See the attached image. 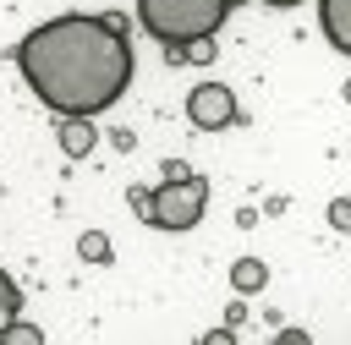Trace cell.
<instances>
[{"instance_id":"1","label":"cell","mask_w":351,"mask_h":345,"mask_svg":"<svg viewBox=\"0 0 351 345\" xmlns=\"http://www.w3.org/2000/svg\"><path fill=\"white\" fill-rule=\"evenodd\" d=\"M27 88L55 115H99L132 88V44L121 16H49L16 44Z\"/></svg>"},{"instance_id":"2","label":"cell","mask_w":351,"mask_h":345,"mask_svg":"<svg viewBox=\"0 0 351 345\" xmlns=\"http://www.w3.org/2000/svg\"><path fill=\"white\" fill-rule=\"evenodd\" d=\"M225 16H230V0H137V27L170 49L192 38H214Z\"/></svg>"},{"instance_id":"3","label":"cell","mask_w":351,"mask_h":345,"mask_svg":"<svg viewBox=\"0 0 351 345\" xmlns=\"http://www.w3.org/2000/svg\"><path fill=\"white\" fill-rule=\"evenodd\" d=\"M165 175H170L165 186H154V192H132V203L148 214V225H154V230H192V225L203 219L208 181H203V175H192V170H181V164H170Z\"/></svg>"},{"instance_id":"4","label":"cell","mask_w":351,"mask_h":345,"mask_svg":"<svg viewBox=\"0 0 351 345\" xmlns=\"http://www.w3.org/2000/svg\"><path fill=\"white\" fill-rule=\"evenodd\" d=\"M186 120H192L197 131H225V126L236 120V93H230L225 82H197V88L186 93Z\"/></svg>"},{"instance_id":"5","label":"cell","mask_w":351,"mask_h":345,"mask_svg":"<svg viewBox=\"0 0 351 345\" xmlns=\"http://www.w3.org/2000/svg\"><path fill=\"white\" fill-rule=\"evenodd\" d=\"M318 22H324V38L351 55V0H318Z\"/></svg>"},{"instance_id":"6","label":"cell","mask_w":351,"mask_h":345,"mask_svg":"<svg viewBox=\"0 0 351 345\" xmlns=\"http://www.w3.org/2000/svg\"><path fill=\"white\" fill-rule=\"evenodd\" d=\"M60 148H66V153H88V148H93V126H88V115H66Z\"/></svg>"},{"instance_id":"7","label":"cell","mask_w":351,"mask_h":345,"mask_svg":"<svg viewBox=\"0 0 351 345\" xmlns=\"http://www.w3.org/2000/svg\"><path fill=\"white\" fill-rule=\"evenodd\" d=\"M263 279H269V268H263L258 257H241V263L230 268V285H236V290H258Z\"/></svg>"},{"instance_id":"8","label":"cell","mask_w":351,"mask_h":345,"mask_svg":"<svg viewBox=\"0 0 351 345\" xmlns=\"http://www.w3.org/2000/svg\"><path fill=\"white\" fill-rule=\"evenodd\" d=\"M16 307H22V290H16V279H11L5 268H0V329H5L11 318H16Z\"/></svg>"},{"instance_id":"9","label":"cell","mask_w":351,"mask_h":345,"mask_svg":"<svg viewBox=\"0 0 351 345\" xmlns=\"http://www.w3.org/2000/svg\"><path fill=\"white\" fill-rule=\"evenodd\" d=\"M77 252H82V257H88V263H110V241H104V235H99V230H88V235H82V241H77Z\"/></svg>"},{"instance_id":"10","label":"cell","mask_w":351,"mask_h":345,"mask_svg":"<svg viewBox=\"0 0 351 345\" xmlns=\"http://www.w3.org/2000/svg\"><path fill=\"white\" fill-rule=\"evenodd\" d=\"M0 340H11V345H38V340H44V334H38V329H33V323H16V318H11V323H5V329H0Z\"/></svg>"},{"instance_id":"11","label":"cell","mask_w":351,"mask_h":345,"mask_svg":"<svg viewBox=\"0 0 351 345\" xmlns=\"http://www.w3.org/2000/svg\"><path fill=\"white\" fill-rule=\"evenodd\" d=\"M329 225L335 230H351V197H335L329 203Z\"/></svg>"},{"instance_id":"12","label":"cell","mask_w":351,"mask_h":345,"mask_svg":"<svg viewBox=\"0 0 351 345\" xmlns=\"http://www.w3.org/2000/svg\"><path fill=\"white\" fill-rule=\"evenodd\" d=\"M263 5H274V11H291V5H302V0H263Z\"/></svg>"},{"instance_id":"13","label":"cell","mask_w":351,"mask_h":345,"mask_svg":"<svg viewBox=\"0 0 351 345\" xmlns=\"http://www.w3.org/2000/svg\"><path fill=\"white\" fill-rule=\"evenodd\" d=\"M230 5H241V0H230Z\"/></svg>"}]
</instances>
